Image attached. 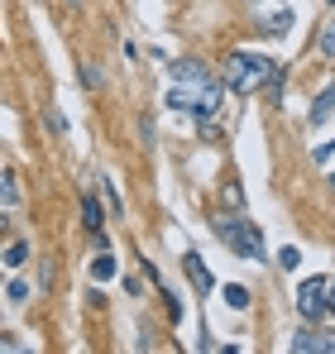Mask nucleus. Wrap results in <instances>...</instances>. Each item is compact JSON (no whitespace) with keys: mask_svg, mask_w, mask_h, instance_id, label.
Masks as SVG:
<instances>
[{"mask_svg":"<svg viewBox=\"0 0 335 354\" xmlns=\"http://www.w3.org/2000/svg\"><path fill=\"white\" fill-rule=\"evenodd\" d=\"M106 201H111V216H120V211H125V206H120V196H115V187H111V182H106Z\"/></svg>","mask_w":335,"mask_h":354,"instance_id":"nucleus-20","label":"nucleus"},{"mask_svg":"<svg viewBox=\"0 0 335 354\" xmlns=\"http://www.w3.org/2000/svg\"><path fill=\"white\" fill-rule=\"evenodd\" d=\"M15 201H19V177H15V173H5V211H10Z\"/></svg>","mask_w":335,"mask_h":354,"instance_id":"nucleus-14","label":"nucleus"},{"mask_svg":"<svg viewBox=\"0 0 335 354\" xmlns=\"http://www.w3.org/2000/svg\"><path fill=\"white\" fill-rule=\"evenodd\" d=\"M172 82H182V86H211V72L201 62L182 58V62H172Z\"/></svg>","mask_w":335,"mask_h":354,"instance_id":"nucleus-6","label":"nucleus"},{"mask_svg":"<svg viewBox=\"0 0 335 354\" xmlns=\"http://www.w3.org/2000/svg\"><path fill=\"white\" fill-rule=\"evenodd\" d=\"M292 350L297 354H335V335L331 330H297L292 335Z\"/></svg>","mask_w":335,"mask_h":354,"instance_id":"nucleus-4","label":"nucleus"},{"mask_svg":"<svg viewBox=\"0 0 335 354\" xmlns=\"http://www.w3.org/2000/svg\"><path fill=\"white\" fill-rule=\"evenodd\" d=\"M297 311H302L307 321L326 316V311H331V278H307V283L297 288Z\"/></svg>","mask_w":335,"mask_h":354,"instance_id":"nucleus-3","label":"nucleus"},{"mask_svg":"<svg viewBox=\"0 0 335 354\" xmlns=\"http://www.w3.org/2000/svg\"><path fill=\"white\" fill-rule=\"evenodd\" d=\"M254 5H259V0H254Z\"/></svg>","mask_w":335,"mask_h":354,"instance_id":"nucleus-23","label":"nucleus"},{"mask_svg":"<svg viewBox=\"0 0 335 354\" xmlns=\"http://www.w3.org/2000/svg\"><path fill=\"white\" fill-rule=\"evenodd\" d=\"M82 225H87L96 239L106 235V211H101V196H91V192L82 196Z\"/></svg>","mask_w":335,"mask_h":354,"instance_id":"nucleus-7","label":"nucleus"},{"mask_svg":"<svg viewBox=\"0 0 335 354\" xmlns=\"http://www.w3.org/2000/svg\"><path fill=\"white\" fill-rule=\"evenodd\" d=\"M225 301H230L235 311H244V306H249V288H239V283H230V288H225Z\"/></svg>","mask_w":335,"mask_h":354,"instance_id":"nucleus-13","label":"nucleus"},{"mask_svg":"<svg viewBox=\"0 0 335 354\" xmlns=\"http://www.w3.org/2000/svg\"><path fill=\"white\" fill-rule=\"evenodd\" d=\"M273 72H278V62L264 58V53H230V58H225V86L239 91V96H249V91L269 86Z\"/></svg>","mask_w":335,"mask_h":354,"instance_id":"nucleus-2","label":"nucleus"},{"mask_svg":"<svg viewBox=\"0 0 335 354\" xmlns=\"http://www.w3.org/2000/svg\"><path fill=\"white\" fill-rule=\"evenodd\" d=\"M331 311H335V278H331Z\"/></svg>","mask_w":335,"mask_h":354,"instance_id":"nucleus-21","label":"nucleus"},{"mask_svg":"<svg viewBox=\"0 0 335 354\" xmlns=\"http://www.w3.org/2000/svg\"><path fill=\"white\" fill-rule=\"evenodd\" d=\"M115 278V254L106 249V254H96V263H91V283H111Z\"/></svg>","mask_w":335,"mask_h":354,"instance_id":"nucleus-10","label":"nucleus"},{"mask_svg":"<svg viewBox=\"0 0 335 354\" xmlns=\"http://www.w3.org/2000/svg\"><path fill=\"white\" fill-rule=\"evenodd\" d=\"M321 53H326V58H335V19L321 29Z\"/></svg>","mask_w":335,"mask_h":354,"instance_id":"nucleus-15","label":"nucleus"},{"mask_svg":"<svg viewBox=\"0 0 335 354\" xmlns=\"http://www.w3.org/2000/svg\"><path fill=\"white\" fill-rule=\"evenodd\" d=\"M331 5H335V0H331Z\"/></svg>","mask_w":335,"mask_h":354,"instance_id":"nucleus-24","label":"nucleus"},{"mask_svg":"<svg viewBox=\"0 0 335 354\" xmlns=\"http://www.w3.org/2000/svg\"><path fill=\"white\" fill-rule=\"evenodd\" d=\"M278 263H282V268H297V263H302V254H297V249H282Z\"/></svg>","mask_w":335,"mask_h":354,"instance_id":"nucleus-17","label":"nucleus"},{"mask_svg":"<svg viewBox=\"0 0 335 354\" xmlns=\"http://www.w3.org/2000/svg\"><path fill=\"white\" fill-rule=\"evenodd\" d=\"M5 297H10V306H19V301H29V283H19V278H10V283H5Z\"/></svg>","mask_w":335,"mask_h":354,"instance_id":"nucleus-12","label":"nucleus"},{"mask_svg":"<svg viewBox=\"0 0 335 354\" xmlns=\"http://www.w3.org/2000/svg\"><path fill=\"white\" fill-rule=\"evenodd\" d=\"M182 268H187V278H192V288H197V292H211V288H216V278H211V268H206V259H201V254H192V249H187V254H182Z\"/></svg>","mask_w":335,"mask_h":354,"instance_id":"nucleus-5","label":"nucleus"},{"mask_svg":"<svg viewBox=\"0 0 335 354\" xmlns=\"http://www.w3.org/2000/svg\"><path fill=\"white\" fill-rule=\"evenodd\" d=\"M331 115H335V82L326 86V91H321V101L311 106V124H326Z\"/></svg>","mask_w":335,"mask_h":354,"instance_id":"nucleus-9","label":"nucleus"},{"mask_svg":"<svg viewBox=\"0 0 335 354\" xmlns=\"http://www.w3.org/2000/svg\"><path fill=\"white\" fill-rule=\"evenodd\" d=\"M24 259H29V244H24V239H10V249H5V268H19Z\"/></svg>","mask_w":335,"mask_h":354,"instance_id":"nucleus-11","label":"nucleus"},{"mask_svg":"<svg viewBox=\"0 0 335 354\" xmlns=\"http://www.w3.org/2000/svg\"><path fill=\"white\" fill-rule=\"evenodd\" d=\"M225 201H230V206H235V211H239V206H244V192H239V187H235V182H225Z\"/></svg>","mask_w":335,"mask_h":354,"instance_id":"nucleus-16","label":"nucleus"},{"mask_svg":"<svg viewBox=\"0 0 335 354\" xmlns=\"http://www.w3.org/2000/svg\"><path fill=\"white\" fill-rule=\"evenodd\" d=\"M326 158H335V139H326V144H316V163H326Z\"/></svg>","mask_w":335,"mask_h":354,"instance_id":"nucleus-18","label":"nucleus"},{"mask_svg":"<svg viewBox=\"0 0 335 354\" xmlns=\"http://www.w3.org/2000/svg\"><path fill=\"white\" fill-rule=\"evenodd\" d=\"M331 187H335V173H331Z\"/></svg>","mask_w":335,"mask_h":354,"instance_id":"nucleus-22","label":"nucleus"},{"mask_svg":"<svg viewBox=\"0 0 335 354\" xmlns=\"http://www.w3.org/2000/svg\"><path fill=\"white\" fill-rule=\"evenodd\" d=\"M48 129H53V134H67V120L57 115V111H48Z\"/></svg>","mask_w":335,"mask_h":354,"instance_id":"nucleus-19","label":"nucleus"},{"mask_svg":"<svg viewBox=\"0 0 335 354\" xmlns=\"http://www.w3.org/2000/svg\"><path fill=\"white\" fill-rule=\"evenodd\" d=\"M292 29V10H269V15H259V34H273V39H282Z\"/></svg>","mask_w":335,"mask_h":354,"instance_id":"nucleus-8","label":"nucleus"},{"mask_svg":"<svg viewBox=\"0 0 335 354\" xmlns=\"http://www.w3.org/2000/svg\"><path fill=\"white\" fill-rule=\"evenodd\" d=\"M216 235L221 244L235 254V259H244V263H264V235H259V225L254 221H244L239 211H230V216H216Z\"/></svg>","mask_w":335,"mask_h":354,"instance_id":"nucleus-1","label":"nucleus"}]
</instances>
